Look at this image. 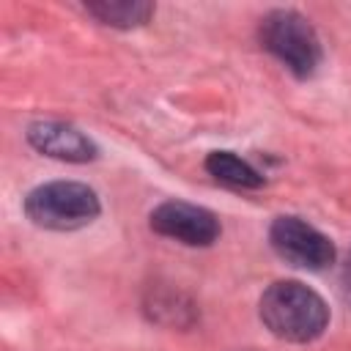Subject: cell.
Returning <instances> with one entry per match:
<instances>
[{
	"instance_id": "obj_3",
	"label": "cell",
	"mask_w": 351,
	"mask_h": 351,
	"mask_svg": "<svg viewBox=\"0 0 351 351\" xmlns=\"http://www.w3.org/2000/svg\"><path fill=\"white\" fill-rule=\"evenodd\" d=\"M261 44L296 77H310L321 63V41L313 25L291 8L269 11L261 19Z\"/></svg>"
},
{
	"instance_id": "obj_4",
	"label": "cell",
	"mask_w": 351,
	"mask_h": 351,
	"mask_svg": "<svg viewBox=\"0 0 351 351\" xmlns=\"http://www.w3.org/2000/svg\"><path fill=\"white\" fill-rule=\"evenodd\" d=\"M271 250L291 266L299 269H326L335 261V244L318 228L299 217H277L269 228Z\"/></svg>"
},
{
	"instance_id": "obj_6",
	"label": "cell",
	"mask_w": 351,
	"mask_h": 351,
	"mask_svg": "<svg viewBox=\"0 0 351 351\" xmlns=\"http://www.w3.org/2000/svg\"><path fill=\"white\" fill-rule=\"evenodd\" d=\"M27 143L52 159L60 162H90L96 156V145L88 134H82L71 123L60 121H36L27 126Z\"/></svg>"
},
{
	"instance_id": "obj_2",
	"label": "cell",
	"mask_w": 351,
	"mask_h": 351,
	"mask_svg": "<svg viewBox=\"0 0 351 351\" xmlns=\"http://www.w3.org/2000/svg\"><path fill=\"white\" fill-rule=\"evenodd\" d=\"M96 192L80 181H49L25 197V214L33 225L47 230H77L99 217Z\"/></svg>"
},
{
	"instance_id": "obj_8",
	"label": "cell",
	"mask_w": 351,
	"mask_h": 351,
	"mask_svg": "<svg viewBox=\"0 0 351 351\" xmlns=\"http://www.w3.org/2000/svg\"><path fill=\"white\" fill-rule=\"evenodd\" d=\"M206 170L217 181H222L228 186H236V189H255V186L263 184V176L250 162L236 156L233 151H214V154H208L206 156Z\"/></svg>"
},
{
	"instance_id": "obj_7",
	"label": "cell",
	"mask_w": 351,
	"mask_h": 351,
	"mask_svg": "<svg viewBox=\"0 0 351 351\" xmlns=\"http://www.w3.org/2000/svg\"><path fill=\"white\" fill-rule=\"evenodd\" d=\"M85 11L112 27H140L151 19L154 5L143 0H96L85 3Z\"/></svg>"
},
{
	"instance_id": "obj_1",
	"label": "cell",
	"mask_w": 351,
	"mask_h": 351,
	"mask_svg": "<svg viewBox=\"0 0 351 351\" xmlns=\"http://www.w3.org/2000/svg\"><path fill=\"white\" fill-rule=\"evenodd\" d=\"M261 321L280 340L310 343L324 335L329 324V307L304 282L280 280L261 296Z\"/></svg>"
},
{
	"instance_id": "obj_5",
	"label": "cell",
	"mask_w": 351,
	"mask_h": 351,
	"mask_svg": "<svg viewBox=\"0 0 351 351\" xmlns=\"http://www.w3.org/2000/svg\"><path fill=\"white\" fill-rule=\"evenodd\" d=\"M151 228L186 247H208L219 239V219L208 208L184 200H165L156 206L151 211Z\"/></svg>"
}]
</instances>
